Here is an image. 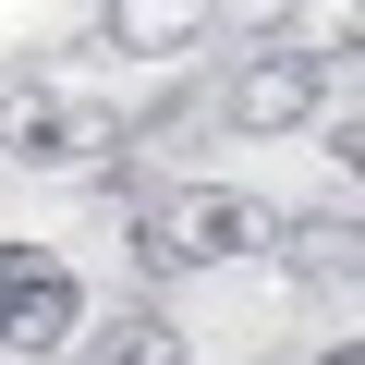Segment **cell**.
Listing matches in <instances>:
<instances>
[{
  "instance_id": "obj_1",
  "label": "cell",
  "mask_w": 365,
  "mask_h": 365,
  "mask_svg": "<svg viewBox=\"0 0 365 365\" xmlns=\"http://www.w3.org/2000/svg\"><path fill=\"white\" fill-rule=\"evenodd\" d=\"M256 244H268V207L232 195V182H182V195H158V207L134 220V268H146V280H170V268H232V256H256Z\"/></svg>"
},
{
  "instance_id": "obj_2",
  "label": "cell",
  "mask_w": 365,
  "mask_h": 365,
  "mask_svg": "<svg viewBox=\"0 0 365 365\" xmlns=\"http://www.w3.org/2000/svg\"><path fill=\"white\" fill-rule=\"evenodd\" d=\"M86 329V292L61 256H25V244H0V353H25V365H61Z\"/></svg>"
},
{
  "instance_id": "obj_3",
  "label": "cell",
  "mask_w": 365,
  "mask_h": 365,
  "mask_svg": "<svg viewBox=\"0 0 365 365\" xmlns=\"http://www.w3.org/2000/svg\"><path fill=\"white\" fill-rule=\"evenodd\" d=\"M0 146H13L25 170H61V158H98V146H122V134H110V110H86V98H61V86L13 73V86H0Z\"/></svg>"
},
{
  "instance_id": "obj_4",
  "label": "cell",
  "mask_w": 365,
  "mask_h": 365,
  "mask_svg": "<svg viewBox=\"0 0 365 365\" xmlns=\"http://www.w3.org/2000/svg\"><path fill=\"white\" fill-rule=\"evenodd\" d=\"M317 98H329V61H317V49H256V61L232 73V122H244V134H304Z\"/></svg>"
},
{
  "instance_id": "obj_5",
  "label": "cell",
  "mask_w": 365,
  "mask_h": 365,
  "mask_svg": "<svg viewBox=\"0 0 365 365\" xmlns=\"http://www.w3.org/2000/svg\"><path fill=\"white\" fill-rule=\"evenodd\" d=\"M195 37H207V13H195V0H134V13H98V49H134V61L195 49Z\"/></svg>"
},
{
  "instance_id": "obj_6",
  "label": "cell",
  "mask_w": 365,
  "mask_h": 365,
  "mask_svg": "<svg viewBox=\"0 0 365 365\" xmlns=\"http://www.w3.org/2000/svg\"><path fill=\"white\" fill-rule=\"evenodd\" d=\"M280 256H292V280H304V292H341V280H353V220H341V207H329V220H292V244H280Z\"/></svg>"
},
{
  "instance_id": "obj_7",
  "label": "cell",
  "mask_w": 365,
  "mask_h": 365,
  "mask_svg": "<svg viewBox=\"0 0 365 365\" xmlns=\"http://www.w3.org/2000/svg\"><path fill=\"white\" fill-rule=\"evenodd\" d=\"M98 353H110V365H195V353H182V329H170L158 304H122V317L98 329Z\"/></svg>"
}]
</instances>
